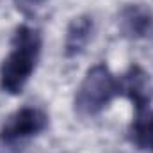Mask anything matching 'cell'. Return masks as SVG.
<instances>
[{
    "label": "cell",
    "mask_w": 153,
    "mask_h": 153,
    "mask_svg": "<svg viewBox=\"0 0 153 153\" xmlns=\"http://www.w3.org/2000/svg\"><path fill=\"white\" fill-rule=\"evenodd\" d=\"M11 46L0 66V87L9 94H18L36 70L41 53V34L34 27L22 25L16 29Z\"/></svg>",
    "instance_id": "6da1fadb"
},
{
    "label": "cell",
    "mask_w": 153,
    "mask_h": 153,
    "mask_svg": "<svg viewBox=\"0 0 153 153\" xmlns=\"http://www.w3.org/2000/svg\"><path fill=\"white\" fill-rule=\"evenodd\" d=\"M119 93L117 78L105 64H94L87 70L75 93V111L80 116L100 114Z\"/></svg>",
    "instance_id": "7a4b0ae2"
},
{
    "label": "cell",
    "mask_w": 153,
    "mask_h": 153,
    "mask_svg": "<svg viewBox=\"0 0 153 153\" xmlns=\"http://www.w3.org/2000/svg\"><path fill=\"white\" fill-rule=\"evenodd\" d=\"M48 125V116L36 107H22L9 116L0 130L4 143H16L32 135H38Z\"/></svg>",
    "instance_id": "3957f363"
},
{
    "label": "cell",
    "mask_w": 153,
    "mask_h": 153,
    "mask_svg": "<svg viewBox=\"0 0 153 153\" xmlns=\"http://www.w3.org/2000/svg\"><path fill=\"white\" fill-rule=\"evenodd\" d=\"M117 89L135 105V111L150 109V103L153 100V84L150 75L141 66L134 64L125 71V75L119 76Z\"/></svg>",
    "instance_id": "277c9868"
},
{
    "label": "cell",
    "mask_w": 153,
    "mask_h": 153,
    "mask_svg": "<svg viewBox=\"0 0 153 153\" xmlns=\"http://www.w3.org/2000/svg\"><path fill=\"white\" fill-rule=\"evenodd\" d=\"M153 23V14L144 4H126L117 14L119 32L128 39L144 38Z\"/></svg>",
    "instance_id": "5b68a950"
},
{
    "label": "cell",
    "mask_w": 153,
    "mask_h": 153,
    "mask_svg": "<svg viewBox=\"0 0 153 153\" xmlns=\"http://www.w3.org/2000/svg\"><path fill=\"white\" fill-rule=\"evenodd\" d=\"M93 29H94V22H93V16L89 14H78L70 22L64 36L66 57H76L85 50L93 36Z\"/></svg>",
    "instance_id": "8992f818"
},
{
    "label": "cell",
    "mask_w": 153,
    "mask_h": 153,
    "mask_svg": "<svg viewBox=\"0 0 153 153\" xmlns=\"http://www.w3.org/2000/svg\"><path fill=\"white\" fill-rule=\"evenodd\" d=\"M132 141L139 148L153 150V111H137V116L132 123Z\"/></svg>",
    "instance_id": "52a82bcc"
},
{
    "label": "cell",
    "mask_w": 153,
    "mask_h": 153,
    "mask_svg": "<svg viewBox=\"0 0 153 153\" xmlns=\"http://www.w3.org/2000/svg\"><path fill=\"white\" fill-rule=\"evenodd\" d=\"M18 2V7H34V5H38V4H43L45 0H16Z\"/></svg>",
    "instance_id": "ba28073f"
}]
</instances>
